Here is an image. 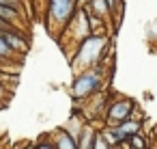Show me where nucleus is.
Listing matches in <instances>:
<instances>
[{
	"instance_id": "nucleus-4",
	"label": "nucleus",
	"mask_w": 157,
	"mask_h": 149,
	"mask_svg": "<svg viewBox=\"0 0 157 149\" xmlns=\"http://www.w3.org/2000/svg\"><path fill=\"white\" fill-rule=\"evenodd\" d=\"M131 108H133V104L129 102V99H118V102H114L110 108H108V121H125L127 117H129V112H131Z\"/></svg>"
},
{
	"instance_id": "nucleus-8",
	"label": "nucleus",
	"mask_w": 157,
	"mask_h": 149,
	"mask_svg": "<svg viewBox=\"0 0 157 149\" xmlns=\"http://www.w3.org/2000/svg\"><path fill=\"white\" fill-rule=\"evenodd\" d=\"M88 11L93 15H99V18H105L108 15V7H105V0H88ZM110 18V15H108Z\"/></svg>"
},
{
	"instance_id": "nucleus-13",
	"label": "nucleus",
	"mask_w": 157,
	"mask_h": 149,
	"mask_svg": "<svg viewBox=\"0 0 157 149\" xmlns=\"http://www.w3.org/2000/svg\"><path fill=\"white\" fill-rule=\"evenodd\" d=\"M2 61H5V58H0V65H2Z\"/></svg>"
},
{
	"instance_id": "nucleus-3",
	"label": "nucleus",
	"mask_w": 157,
	"mask_h": 149,
	"mask_svg": "<svg viewBox=\"0 0 157 149\" xmlns=\"http://www.w3.org/2000/svg\"><path fill=\"white\" fill-rule=\"evenodd\" d=\"M99 87H101V71L97 67H88L80 76H75V80L71 84V93H73V97L80 99V97L93 95L95 91H99Z\"/></svg>"
},
{
	"instance_id": "nucleus-7",
	"label": "nucleus",
	"mask_w": 157,
	"mask_h": 149,
	"mask_svg": "<svg viewBox=\"0 0 157 149\" xmlns=\"http://www.w3.org/2000/svg\"><path fill=\"white\" fill-rule=\"evenodd\" d=\"M56 145H58V149H78L75 147V138L71 134L63 132V130L56 134Z\"/></svg>"
},
{
	"instance_id": "nucleus-6",
	"label": "nucleus",
	"mask_w": 157,
	"mask_h": 149,
	"mask_svg": "<svg viewBox=\"0 0 157 149\" xmlns=\"http://www.w3.org/2000/svg\"><path fill=\"white\" fill-rule=\"evenodd\" d=\"M116 130V136H118V140H123V138H129V136H133V134H138V130H140V123L138 121H121V125L118 127H114Z\"/></svg>"
},
{
	"instance_id": "nucleus-5",
	"label": "nucleus",
	"mask_w": 157,
	"mask_h": 149,
	"mask_svg": "<svg viewBox=\"0 0 157 149\" xmlns=\"http://www.w3.org/2000/svg\"><path fill=\"white\" fill-rule=\"evenodd\" d=\"M22 18H24V11H17V9H13V7L0 5V20H5L11 28L22 30Z\"/></svg>"
},
{
	"instance_id": "nucleus-12",
	"label": "nucleus",
	"mask_w": 157,
	"mask_h": 149,
	"mask_svg": "<svg viewBox=\"0 0 157 149\" xmlns=\"http://www.w3.org/2000/svg\"><path fill=\"white\" fill-rule=\"evenodd\" d=\"M5 95H7V89H5V84H2V82H0V102L5 99Z\"/></svg>"
},
{
	"instance_id": "nucleus-1",
	"label": "nucleus",
	"mask_w": 157,
	"mask_h": 149,
	"mask_svg": "<svg viewBox=\"0 0 157 149\" xmlns=\"http://www.w3.org/2000/svg\"><path fill=\"white\" fill-rule=\"evenodd\" d=\"M105 46H108V37L95 35V33L86 35V37L78 43V52H75V56H73V58H75L73 63H75L78 67H84V69L95 67L97 61L101 58Z\"/></svg>"
},
{
	"instance_id": "nucleus-2",
	"label": "nucleus",
	"mask_w": 157,
	"mask_h": 149,
	"mask_svg": "<svg viewBox=\"0 0 157 149\" xmlns=\"http://www.w3.org/2000/svg\"><path fill=\"white\" fill-rule=\"evenodd\" d=\"M78 9V0H48L45 26L52 35H60Z\"/></svg>"
},
{
	"instance_id": "nucleus-10",
	"label": "nucleus",
	"mask_w": 157,
	"mask_h": 149,
	"mask_svg": "<svg viewBox=\"0 0 157 149\" xmlns=\"http://www.w3.org/2000/svg\"><path fill=\"white\" fill-rule=\"evenodd\" d=\"M129 138H131V145H133V149H144V147H146L144 138H140L138 134H133V136H129Z\"/></svg>"
},
{
	"instance_id": "nucleus-11",
	"label": "nucleus",
	"mask_w": 157,
	"mask_h": 149,
	"mask_svg": "<svg viewBox=\"0 0 157 149\" xmlns=\"http://www.w3.org/2000/svg\"><path fill=\"white\" fill-rule=\"evenodd\" d=\"M37 149H56V147L50 145V143H41V145H37Z\"/></svg>"
},
{
	"instance_id": "nucleus-9",
	"label": "nucleus",
	"mask_w": 157,
	"mask_h": 149,
	"mask_svg": "<svg viewBox=\"0 0 157 149\" xmlns=\"http://www.w3.org/2000/svg\"><path fill=\"white\" fill-rule=\"evenodd\" d=\"M0 5L13 7V9H17V11H24V2H22V0H0Z\"/></svg>"
}]
</instances>
